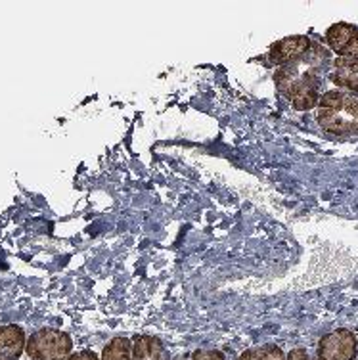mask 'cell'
I'll return each mask as SVG.
<instances>
[{
  "mask_svg": "<svg viewBox=\"0 0 358 360\" xmlns=\"http://www.w3.org/2000/svg\"><path fill=\"white\" fill-rule=\"evenodd\" d=\"M131 360H171L163 341L153 335H136L132 340Z\"/></svg>",
  "mask_w": 358,
  "mask_h": 360,
  "instance_id": "8992f818",
  "label": "cell"
},
{
  "mask_svg": "<svg viewBox=\"0 0 358 360\" xmlns=\"http://www.w3.org/2000/svg\"><path fill=\"white\" fill-rule=\"evenodd\" d=\"M286 360H310L309 359V353L305 351V349H293L288 353Z\"/></svg>",
  "mask_w": 358,
  "mask_h": 360,
  "instance_id": "4fadbf2b",
  "label": "cell"
},
{
  "mask_svg": "<svg viewBox=\"0 0 358 360\" xmlns=\"http://www.w3.org/2000/svg\"><path fill=\"white\" fill-rule=\"evenodd\" d=\"M330 79L333 84L358 94V63L351 62L347 58H339L333 62V71H331Z\"/></svg>",
  "mask_w": 358,
  "mask_h": 360,
  "instance_id": "52a82bcc",
  "label": "cell"
},
{
  "mask_svg": "<svg viewBox=\"0 0 358 360\" xmlns=\"http://www.w3.org/2000/svg\"><path fill=\"white\" fill-rule=\"evenodd\" d=\"M68 360H100V359H98V354L92 353V351H81V353L71 354Z\"/></svg>",
  "mask_w": 358,
  "mask_h": 360,
  "instance_id": "5bb4252c",
  "label": "cell"
},
{
  "mask_svg": "<svg viewBox=\"0 0 358 360\" xmlns=\"http://www.w3.org/2000/svg\"><path fill=\"white\" fill-rule=\"evenodd\" d=\"M192 360H226L221 351H207V349H200V351H193Z\"/></svg>",
  "mask_w": 358,
  "mask_h": 360,
  "instance_id": "8fae6325",
  "label": "cell"
},
{
  "mask_svg": "<svg viewBox=\"0 0 358 360\" xmlns=\"http://www.w3.org/2000/svg\"><path fill=\"white\" fill-rule=\"evenodd\" d=\"M240 360H286V353L278 345H262L245 351Z\"/></svg>",
  "mask_w": 358,
  "mask_h": 360,
  "instance_id": "30bf717a",
  "label": "cell"
},
{
  "mask_svg": "<svg viewBox=\"0 0 358 360\" xmlns=\"http://www.w3.org/2000/svg\"><path fill=\"white\" fill-rule=\"evenodd\" d=\"M0 360H6V359H2V356H0Z\"/></svg>",
  "mask_w": 358,
  "mask_h": 360,
  "instance_id": "9a60e30c",
  "label": "cell"
},
{
  "mask_svg": "<svg viewBox=\"0 0 358 360\" xmlns=\"http://www.w3.org/2000/svg\"><path fill=\"white\" fill-rule=\"evenodd\" d=\"M341 58H347V60H351V62L358 63V31H357V35L352 37L351 44L347 46V50H345Z\"/></svg>",
  "mask_w": 358,
  "mask_h": 360,
  "instance_id": "7c38bea8",
  "label": "cell"
},
{
  "mask_svg": "<svg viewBox=\"0 0 358 360\" xmlns=\"http://www.w3.org/2000/svg\"><path fill=\"white\" fill-rule=\"evenodd\" d=\"M312 46L309 37L305 35H295L288 37L283 41H278L270 49L269 60L270 63H278V65H288V63L295 62L299 58H303Z\"/></svg>",
  "mask_w": 358,
  "mask_h": 360,
  "instance_id": "277c9868",
  "label": "cell"
},
{
  "mask_svg": "<svg viewBox=\"0 0 358 360\" xmlns=\"http://www.w3.org/2000/svg\"><path fill=\"white\" fill-rule=\"evenodd\" d=\"M73 351V341L65 332L42 328L27 340L25 353L31 360H68Z\"/></svg>",
  "mask_w": 358,
  "mask_h": 360,
  "instance_id": "7a4b0ae2",
  "label": "cell"
},
{
  "mask_svg": "<svg viewBox=\"0 0 358 360\" xmlns=\"http://www.w3.org/2000/svg\"><path fill=\"white\" fill-rule=\"evenodd\" d=\"M318 125L338 136L358 134V96L330 90L318 100Z\"/></svg>",
  "mask_w": 358,
  "mask_h": 360,
  "instance_id": "6da1fadb",
  "label": "cell"
},
{
  "mask_svg": "<svg viewBox=\"0 0 358 360\" xmlns=\"http://www.w3.org/2000/svg\"><path fill=\"white\" fill-rule=\"evenodd\" d=\"M358 340L351 330H335L318 343V360H354Z\"/></svg>",
  "mask_w": 358,
  "mask_h": 360,
  "instance_id": "3957f363",
  "label": "cell"
},
{
  "mask_svg": "<svg viewBox=\"0 0 358 360\" xmlns=\"http://www.w3.org/2000/svg\"><path fill=\"white\" fill-rule=\"evenodd\" d=\"M358 29L354 25H349V23H335L328 29V35H326V41H328V46H330L335 54L343 56V52L347 50V46L351 44L352 37L357 35Z\"/></svg>",
  "mask_w": 358,
  "mask_h": 360,
  "instance_id": "ba28073f",
  "label": "cell"
},
{
  "mask_svg": "<svg viewBox=\"0 0 358 360\" xmlns=\"http://www.w3.org/2000/svg\"><path fill=\"white\" fill-rule=\"evenodd\" d=\"M132 341L127 338H113L103 347L102 359L100 360H131Z\"/></svg>",
  "mask_w": 358,
  "mask_h": 360,
  "instance_id": "9c48e42d",
  "label": "cell"
},
{
  "mask_svg": "<svg viewBox=\"0 0 358 360\" xmlns=\"http://www.w3.org/2000/svg\"><path fill=\"white\" fill-rule=\"evenodd\" d=\"M25 332L20 326H0V356L6 360H18L25 351Z\"/></svg>",
  "mask_w": 358,
  "mask_h": 360,
  "instance_id": "5b68a950",
  "label": "cell"
}]
</instances>
